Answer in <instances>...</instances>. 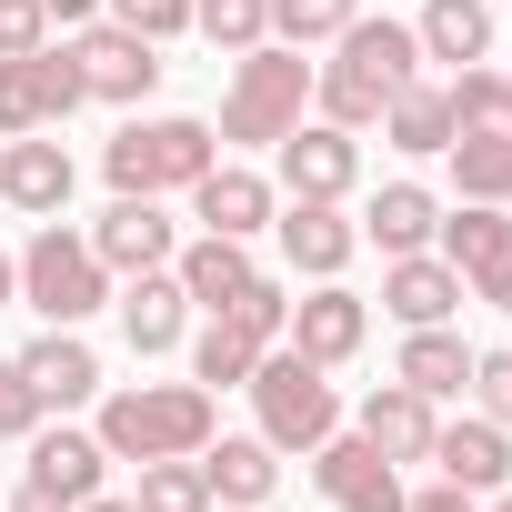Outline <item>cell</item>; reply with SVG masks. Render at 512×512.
Listing matches in <instances>:
<instances>
[{
	"label": "cell",
	"mask_w": 512,
	"mask_h": 512,
	"mask_svg": "<svg viewBox=\"0 0 512 512\" xmlns=\"http://www.w3.org/2000/svg\"><path fill=\"white\" fill-rule=\"evenodd\" d=\"M402 81H422V41H412V21H352V31L332 41V61L312 71V101H322V121L372 131L382 101H392Z\"/></svg>",
	"instance_id": "6da1fadb"
},
{
	"label": "cell",
	"mask_w": 512,
	"mask_h": 512,
	"mask_svg": "<svg viewBox=\"0 0 512 512\" xmlns=\"http://www.w3.org/2000/svg\"><path fill=\"white\" fill-rule=\"evenodd\" d=\"M211 442V392L201 382H131L101 402V452L111 462H181Z\"/></svg>",
	"instance_id": "7a4b0ae2"
},
{
	"label": "cell",
	"mask_w": 512,
	"mask_h": 512,
	"mask_svg": "<svg viewBox=\"0 0 512 512\" xmlns=\"http://www.w3.org/2000/svg\"><path fill=\"white\" fill-rule=\"evenodd\" d=\"M302 101H312V61H302L292 41L241 51V61H231V91H221V141H241V151H272V141L302 121Z\"/></svg>",
	"instance_id": "3957f363"
},
{
	"label": "cell",
	"mask_w": 512,
	"mask_h": 512,
	"mask_svg": "<svg viewBox=\"0 0 512 512\" xmlns=\"http://www.w3.org/2000/svg\"><path fill=\"white\" fill-rule=\"evenodd\" d=\"M211 161H221V131H211V121H181V111H161V121H121V131H111V151H101L111 191H141V201L191 191Z\"/></svg>",
	"instance_id": "277c9868"
},
{
	"label": "cell",
	"mask_w": 512,
	"mask_h": 512,
	"mask_svg": "<svg viewBox=\"0 0 512 512\" xmlns=\"http://www.w3.org/2000/svg\"><path fill=\"white\" fill-rule=\"evenodd\" d=\"M251 402H262V442L272 452H312V442H332L342 432V392H332V372L322 362H302L292 342H272L262 362H251V382H241Z\"/></svg>",
	"instance_id": "5b68a950"
},
{
	"label": "cell",
	"mask_w": 512,
	"mask_h": 512,
	"mask_svg": "<svg viewBox=\"0 0 512 512\" xmlns=\"http://www.w3.org/2000/svg\"><path fill=\"white\" fill-rule=\"evenodd\" d=\"M282 322H292L282 282H272V272H251V282H241V302H221V312H211V332L191 342V382H201V392H231V382H251V362H262V352L282 342Z\"/></svg>",
	"instance_id": "8992f818"
},
{
	"label": "cell",
	"mask_w": 512,
	"mask_h": 512,
	"mask_svg": "<svg viewBox=\"0 0 512 512\" xmlns=\"http://www.w3.org/2000/svg\"><path fill=\"white\" fill-rule=\"evenodd\" d=\"M21 302H31L41 322H91V312L111 302V262L91 251V231H61V221L31 231V251H21Z\"/></svg>",
	"instance_id": "52a82bcc"
},
{
	"label": "cell",
	"mask_w": 512,
	"mask_h": 512,
	"mask_svg": "<svg viewBox=\"0 0 512 512\" xmlns=\"http://www.w3.org/2000/svg\"><path fill=\"white\" fill-rule=\"evenodd\" d=\"M61 51H71V71H81V101H141V91L161 81V41H141V31H121V21H81Z\"/></svg>",
	"instance_id": "ba28073f"
},
{
	"label": "cell",
	"mask_w": 512,
	"mask_h": 512,
	"mask_svg": "<svg viewBox=\"0 0 512 512\" xmlns=\"http://www.w3.org/2000/svg\"><path fill=\"white\" fill-rule=\"evenodd\" d=\"M71 111H81V71H71V51H21V61H0V141L61 131Z\"/></svg>",
	"instance_id": "9c48e42d"
},
{
	"label": "cell",
	"mask_w": 512,
	"mask_h": 512,
	"mask_svg": "<svg viewBox=\"0 0 512 512\" xmlns=\"http://www.w3.org/2000/svg\"><path fill=\"white\" fill-rule=\"evenodd\" d=\"M432 241H442V262L462 272L472 302H502L512 312V221H502V201H462Z\"/></svg>",
	"instance_id": "30bf717a"
},
{
	"label": "cell",
	"mask_w": 512,
	"mask_h": 512,
	"mask_svg": "<svg viewBox=\"0 0 512 512\" xmlns=\"http://www.w3.org/2000/svg\"><path fill=\"white\" fill-rule=\"evenodd\" d=\"M272 151H282V191H292V201H342V191L362 181V141H352L342 121H292Z\"/></svg>",
	"instance_id": "8fae6325"
},
{
	"label": "cell",
	"mask_w": 512,
	"mask_h": 512,
	"mask_svg": "<svg viewBox=\"0 0 512 512\" xmlns=\"http://www.w3.org/2000/svg\"><path fill=\"white\" fill-rule=\"evenodd\" d=\"M312 482H322V502H332V512H402V462H382L362 432L312 442Z\"/></svg>",
	"instance_id": "7c38bea8"
},
{
	"label": "cell",
	"mask_w": 512,
	"mask_h": 512,
	"mask_svg": "<svg viewBox=\"0 0 512 512\" xmlns=\"http://www.w3.org/2000/svg\"><path fill=\"white\" fill-rule=\"evenodd\" d=\"M362 332H372V312H362V292H342V282H312L302 302H292V322H282V342L302 352V362H352L362 352Z\"/></svg>",
	"instance_id": "4fadbf2b"
},
{
	"label": "cell",
	"mask_w": 512,
	"mask_h": 512,
	"mask_svg": "<svg viewBox=\"0 0 512 512\" xmlns=\"http://www.w3.org/2000/svg\"><path fill=\"white\" fill-rule=\"evenodd\" d=\"M11 362H21V382L41 392V412H81V402L101 392V352H91L71 322H51V332H41L31 352H11Z\"/></svg>",
	"instance_id": "5bb4252c"
},
{
	"label": "cell",
	"mask_w": 512,
	"mask_h": 512,
	"mask_svg": "<svg viewBox=\"0 0 512 512\" xmlns=\"http://www.w3.org/2000/svg\"><path fill=\"white\" fill-rule=\"evenodd\" d=\"M0 201L31 211V221H61V201H71V151H61L51 131L0 141Z\"/></svg>",
	"instance_id": "9a60e30c"
},
{
	"label": "cell",
	"mask_w": 512,
	"mask_h": 512,
	"mask_svg": "<svg viewBox=\"0 0 512 512\" xmlns=\"http://www.w3.org/2000/svg\"><path fill=\"white\" fill-rule=\"evenodd\" d=\"M422 462H432L442 482H462V492H502V482H512V432L482 422V412H472V422H432V452H422Z\"/></svg>",
	"instance_id": "2e32d148"
},
{
	"label": "cell",
	"mask_w": 512,
	"mask_h": 512,
	"mask_svg": "<svg viewBox=\"0 0 512 512\" xmlns=\"http://www.w3.org/2000/svg\"><path fill=\"white\" fill-rule=\"evenodd\" d=\"M91 251H101V262L111 272H161L171 262V221H161V201H141V191H111V211L91 221Z\"/></svg>",
	"instance_id": "e0dca14e"
},
{
	"label": "cell",
	"mask_w": 512,
	"mask_h": 512,
	"mask_svg": "<svg viewBox=\"0 0 512 512\" xmlns=\"http://www.w3.org/2000/svg\"><path fill=\"white\" fill-rule=\"evenodd\" d=\"M382 312H392L402 332H422V322H452V312H462V272L442 262V251H402V262L382 272Z\"/></svg>",
	"instance_id": "ac0fdd59"
},
{
	"label": "cell",
	"mask_w": 512,
	"mask_h": 512,
	"mask_svg": "<svg viewBox=\"0 0 512 512\" xmlns=\"http://www.w3.org/2000/svg\"><path fill=\"white\" fill-rule=\"evenodd\" d=\"M191 462H201L211 502H251V512H262V502H272V482H282V452H272L262 432H221V442H201Z\"/></svg>",
	"instance_id": "d6986e66"
},
{
	"label": "cell",
	"mask_w": 512,
	"mask_h": 512,
	"mask_svg": "<svg viewBox=\"0 0 512 512\" xmlns=\"http://www.w3.org/2000/svg\"><path fill=\"white\" fill-rule=\"evenodd\" d=\"M362 251V231L342 221V201H292L282 211V262L312 272V282H342V262Z\"/></svg>",
	"instance_id": "ffe728a7"
},
{
	"label": "cell",
	"mask_w": 512,
	"mask_h": 512,
	"mask_svg": "<svg viewBox=\"0 0 512 512\" xmlns=\"http://www.w3.org/2000/svg\"><path fill=\"white\" fill-rule=\"evenodd\" d=\"M191 211H201V231L251 241V231L272 221V181H262V171H241V161H211V171L191 181Z\"/></svg>",
	"instance_id": "44dd1931"
},
{
	"label": "cell",
	"mask_w": 512,
	"mask_h": 512,
	"mask_svg": "<svg viewBox=\"0 0 512 512\" xmlns=\"http://www.w3.org/2000/svg\"><path fill=\"white\" fill-rule=\"evenodd\" d=\"M111 302H121V342H131L141 362H151V352H171V342H181V322H191V292L171 282V262H161V272H131V292H111Z\"/></svg>",
	"instance_id": "7402d4cb"
},
{
	"label": "cell",
	"mask_w": 512,
	"mask_h": 512,
	"mask_svg": "<svg viewBox=\"0 0 512 512\" xmlns=\"http://www.w3.org/2000/svg\"><path fill=\"white\" fill-rule=\"evenodd\" d=\"M432 422H442V412H432L412 382H382V392H362V422H352V432H362L382 462H422V452H432Z\"/></svg>",
	"instance_id": "603a6c76"
},
{
	"label": "cell",
	"mask_w": 512,
	"mask_h": 512,
	"mask_svg": "<svg viewBox=\"0 0 512 512\" xmlns=\"http://www.w3.org/2000/svg\"><path fill=\"white\" fill-rule=\"evenodd\" d=\"M101 462H111L101 432H71V422H41V432H31V482L61 492V502H91V492H101Z\"/></svg>",
	"instance_id": "cb8c5ba5"
},
{
	"label": "cell",
	"mask_w": 512,
	"mask_h": 512,
	"mask_svg": "<svg viewBox=\"0 0 512 512\" xmlns=\"http://www.w3.org/2000/svg\"><path fill=\"white\" fill-rule=\"evenodd\" d=\"M432 231H442V201L422 181H382L372 211H362V241H382L392 262H402V251H432Z\"/></svg>",
	"instance_id": "d4e9b609"
},
{
	"label": "cell",
	"mask_w": 512,
	"mask_h": 512,
	"mask_svg": "<svg viewBox=\"0 0 512 512\" xmlns=\"http://www.w3.org/2000/svg\"><path fill=\"white\" fill-rule=\"evenodd\" d=\"M412 41H422V61H442V71H472V61L492 51V11H482V0H422Z\"/></svg>",
	"instance_id": "484cf974"
},
{
	"label": "cell",
	"mask_w": 512,
	"mask_h": 512,
	"mask_svg": "<svg viewBox=\"0 0 512 512\" xmlns=\"http://www.w3.org/2000/svg\"><path fill=\"white\" fill-rule=\"evenodd\" d=\"M171 282H181L201 312H221V302H241V282H251V251L221 241V231H201L191 251H171Z\"/></svg>",
	"instance_id": "4316f807"
},
{
	"label": "cell",
	"mask_w": 512,
	"mask_h": 512,
	"mask_svg": "<svg viewBox=\"0 0 512 512\" xmlns=\"http://www.w3.org/2000/svg\"><path fill=\"white\" fill-rule=\"evenodd\" d=\"M452 181H462V201H502L512 211V121L452 131Z\"/></svg>",
	"instance_id": "83f0119b"
},
{
	"label": "cell",
	"mask_w": 512,
	"mask_h": 512,
	"mask_svg": "<svg viewBox=\"0 0 512 512\" xmlns=\"http://www.w3.org/2000/svg\"><path fill=\"white\" fill-rule=\"evenodd\" d=\"M382 131H392V151H452V91L442 81H402L382 101Z\"/></svg>",
	"instance_id": "f1b7e54d"
},
{
	"label": "cell",
	"mask_w": 512,
	"mask_h": 512,
	"mask_svg": "<svg viewBox=\"0 0 512 512\" xmlns=\"http://www.w3.org/2000/svg\"><path fill=\"white\" fill-rule=\"evenodd\" d=\"M392 382H412L422 402H452L462 382H472V352H462V332H442V322H422L412 342H402V372Z\"/></svg>",
	"instance_id": "f546056e"
},
{
	"label": "cell",
	"mask_w": 512,
	"mask_h": 512,
	"mask_svg": "<svg viewBox=\"0 0 512 512\" xmlns=\"http://www.w3.org/2000/svg\"><path fill=\"white\" fill-rule=\"evenodd\" d=\"M191 31L211 41V51H262L272 41V0H191Z\"/></svg>",
	"instance_id": "4dcf8cb0"
},
{
	"label": "cell",
	"mask_w": 512,
	"mask_h": 512,
	"mask_svg": "<svg viewBox=\"0 0 512 512\" xmlns=\"http://www.w3.org/2000/svg\"><path fill=\"white\" fill-rule=\"evenodd\" d=\"M362 21V0H272V31L292 41V51H322V41H342Z\"/></svg>",
	"instance_id": "1f68e13d"
},
{
	"label": "cell",
	"mask_w": 512,
	"mask_h": 512,
	"mask_svg": "<svg viewBox=\"0 0 512 512\" xmlns=\"http://www.w3.org/2000/svg\"><path fill=\"white\" fill-rule=\"evenodd\" d=\"M141 512H211V482H201V462L181 452V462H141V492H131Z\"/></svg>",
	"instance_id": "d6a6232c"
},
{
	"label": "cell",
	"mask_w": 512,
	"mask_h": 512,
	"mask_svg": "<svg viewBox=\"0 0 512 512\" xmlns=\"http://www.w3.org/2000/svg\"><path fill=\"white\" fill-rule=\"evenodd\" d=\"M101 11H111L121 31H141V41H181V31H191V0H101Z\"/></svg>",
	"instance_id": "836d02e7"
},
{
	"label": "cell",
	"mask_w": 512,
	"mask_h": 512,
	"mask_svg": "<svg viewBox=\"0 0 512 512\" xmlns=\"http://www.w3.org/2000/svg\"><path fill=\"white\" fill-rule=\"evenodd\" d=\"M51 51V0H0V61Z\"/></svg>",
	"instance_id": "e575fe53"
},
{
	"label": "cell",
	"mask_w": 512,
	"mask_h": 512,
	"mask_svg": "<svg viewBox=\"0 0 512 512\" xmlns=\"http://www.w3.org/2000/svg\"><path fill=\"white\" fill-rule=\"evenodd\" d=\"M462 392L482 402V422L512 432V352H472V382H462Z\"/></svg>",
	"instance_id": "d590c367"
},
{
	"label": "cell",
	"mask_w": 512,
	"mask_h": 512,
	"mask_svg": "<svg viewBox=\"0 0 512 512\" xmlns=\"http://www.w3.org/2000/svg\"><path fill=\"white\" fill-rule=\"evenodd\" d=\"M41 432V392L21 382V362H0V442H31Z\"/></svg>",
	"instance_id": "8d00e7d4"
},
{
	"label": "cell",
	"mask_w": 512,
	"mask_h": 512,
	"mask_svg": "<svg viewBox=\"0 0 512 512\" xmlns=\"http://www.w3.org/2000/svg\"><path fill=\"white\" fill-rule=\"evenodd\" d=\"M402 512H482V492H462V482H432V492H402Z\"/></svg>",
	"instance_id": "74e56055"
},
{
	"label": "cell",
	"mask_w": 512,
	"mask_h": 512,
	"mask_svg": "<svg viewBox=\"0 0 512 512\" xmlns=\"http://www.w3.org/2000/svg\"><path fill=\"white\" fill-rule=\"evenodd\" d=\"M11 512H71V502H61V492H41V482H21V492H11Z\"/></svg>",
	"instance_id": "f35d334b"
},
{
	"label": "cell",
	"mask_w": 512,
	"mask_h": 512,
	"mask_svg": "<svg viewBox=\"0 0 512 512\" xmlns=\"http://www.w3.org/2000/svg\"><path fill=\"white\" fill-rule=\"evenodd\" d=\"M0 302H21V251H0Z\"/></svg>",
	"instance_id": "ab89813d"
},
{
	"label": "cell",
	"mask_w": 512,
	"mask_h": 512,
	"mask_svg": "<svg viewBox=\"0 0 512 512\" xmlns=\"http://www.w3.org/2000/svg\"><path fill=\"white\" fill-rule=\"evenodd\" d=\"M71 512H141V502H121V492H91V502H71Z\"/></svg>",
	"instance_id": "60d3db41"
},
{
	"label": "cell",
	"mask_w": 512,
	"mask_h": 512,
	"mask_svg": "<svg viewBox=\"0 0 512 512\" xmlns=\"http://www.w3.org/2000/svg\"><path fill=\"white\" fill-rule=\"evenodd\" d=\"M101 11V0H51V21H91Z\"/></svg>",
	"instance_id": "b9f144b4"
},
{
	"label": "cell",
	"mask_w": 512,
	"mask_h": 512,
	"mask_svg": "<svg viewBox=\"0 0 512 512\" xmlns=\"http://www.w3.org/2000/svg\"><path fill=\"white\" fill-rule=\"evenodd\" d=\"M492 121H512V71H502V111H492Z\"/></svg>",
	"instance_id": "7bdbcfd3"
},
{
	"label": "cell",
	"mask_w": 512,
	"mask_h": 512,
	"mask_svg": "<svg viewBox=\"0 0 512 512\" xmlns=\"http://www.w3.org/2000/svg\"><path fill=\"white\" fill-rule=\"evenodd\" d=\"M211 512H251V502H211Z\"/></svg>",
	"instance_id": "ee69618b"
},
{
	"label": "cell",
	"mask_w": 512,
	"mask_h": 512,
	"mask_svg": "<svg viewBox=\"0 0 512 512\" xmlns=\"http://www.w3.org/2000/svg\"><path fill=\"white\" fill-rule=\"evenodd\" d=\"M492 512H512V492H502V502H492Z\"/></svg>",
	"instance_id": "f6af8a7d"
}]
</instances>
